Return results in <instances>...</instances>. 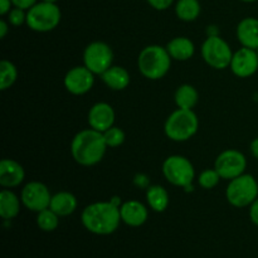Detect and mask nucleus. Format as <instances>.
<instances>
[{"instance_id": "nucleus-3", "label": "nucleus", "mask_w": 258, "mask_h": 258, "mask_svg": "<svg viewBox=\"0 0 258 258\" xmlns=\"http://www.w3.org/2000/svg\"><path fill=\"white\" fill-rule=\"evenodd\" d=\"M173 58L169 54L166 47L159 44L146 45L138 57L139 72L145 78L158 81L165 77L171 67Z\"/></svg>"}, {"instance_id": "nucleus-9", "label": "nucleus", "mask_w": 258, "mask_h": 258, "mask_svg": "<svg viewBox=\"0 0 258 258\" xmlns=\"http://www.w3.org/2000/svg\"><path fill=\"white\" fill-rule=\"evenodd\" d=\"M113 50L107 43L95 40L83 50V66L95 75H102L112 66Z\"/></svg>"}, {"instance_id": "nucleus-39", "label": "nucleus", "mask_w": 258, "mask_h": 258, "mask_svg": "<svg viewBox=\"0 0 258 258\" xmlns=\"http://www.w3.org/2000/svg\"><path fill=\"white\" fill-rule=\"evenodd\" d=\"M241 2H243V3H254V2H257V0H241Z\"/></svg>"}, {"instance_id": "nucleus-17", "label": "nucleus", "mask_w": 258, "mask_h": 258, "mask_svg": "<svg viewBox=\"0 0 258 258\" xmlns=\"http://www.w3.org/2000/svg\"><path fill=\"white\" fill-rule=\"evenodd\" d=\"M236 35L242 47L257 49L258 48V19L248 17L242 19L237 25Z\"/></svg>"}, {"instance_id": "nucleus-30", "label": "nucleus", "mask_w": 258, "mask_h": 258, "mask_svg": "<svg viewBox=\"0 0 258 258\" xmlns=\"http://www.w3.org/2000/svg\"><path fill=\"white\" fill-rule=\"evenodd\" d=\"M146 2L155 10H166L171 7L174 0H146Z\"/></svg>"}, {"instance_id": "nucleus-21", "label": "nucleus", "mask_w": 258, "mask_h": 258, "mask_svg": "<svg viewBox=\"0 0 258 258\" xmlns=\"http://www.w3.org/2000/svg\"><path fill=\"white\" fill-rule=\"evenodd\" d=\"M22 199L9 189H3L0 193V217L4 221H12L19 214Z\"/></svg>"}, {"instance_id": "nucleus-25", "label": "nucleus", "mask_w": 258, "mask_h": 258, "mask_svg": "<svg viewBox=\"0 0 258 258\" xmlns=\"http://www.w3.org/2000/svg\"><path fill=\"white\" fill-rule=\"evenodd\" d=\"M18 78V70L13 62L3 59L0 62V90L7 91L12 87Z\"/></svg>"}, {"instance_id": "nucleus-29", "label": "nucleus", "mask_w": 258, "mask_h": 258, "mask_svg": "<svg viewBox=\"0 0 258 258\" xmlns=\"http://www.w3.org/2000/svg\"><path fill=\"white\" fill-rule=\"evenodd\" d=\"M8 22L13 27H20L23 24H27V10L14 7L8 13Z\"/></svg>"}, {"instance_id": "nucleus-4", "label": "nucleus", "mask_w": 258, "mask_h": 258, "mask_svg": "<svg viewBox=\"0 0 258 258\" xmlns=\"http://www.w3.org/2000/svg\"><path fill=\"white\" fill-rule=\"evenodd\" d=\"M199 128V120L193 110L173 111L164 123V133L166 138L176 143H184L193 138Z\"/></svg>"}, {"instance_id": "nucleus-19", "label": "nucleus", "mask_w": 258, "mask_h": 258, "mask_svg": "<svg viewBox=\"0 0 258 258\" xmlns=\"http://www.w3.org/2000/svg\"><path fill=\"white\" fill-rule=\"evenodd\" d=\"M169 54L179 62L189 60L196 53V45L188 37H175L166 44Z\"/></svg>"}, {"instance_id": "nucleus-2", "label": "nucleus", "mask_w": 258, "mask_h": 258, "mask_svg": "<svg viewBox=\"0 0 258 258\" xmlns=\"http://www.w3.org/2000/svg\"><path fill=\"white\" fill-rule=\"evenodd\" d=\"M107 145L103 134L93 128H86L75 135L71 143V155L82 166L97 165L105 156Z\"/></svg>"}, {"instance_id": "nucleus-13", "label": "nucleus", "mask_w": 258, "mask_h": 258, "mask_svg": "<svg viewBox=\"0 0 258 258\" xmlns=\"http://www.w3.org/2000/svg\"><path fill=\"white\" fill-rule=\"evenodd\" d=\"M232 73L236 77L248 78L258 71V55L256 49L242 47L233 53L231 66Z\"/></svg>"}, {"instance_id": "nucleus-7", "label": "nucleus", "mask_w": 258, "mask_h": 258, "mask_svg": "<svg viewBox=\"0 0 258 258\" xmlns=\"http://www.w3.org/2000/svg\"><path fill=\"white\" fill-rule=\"evenodd\" d=\"M163 175L171 185L186 188L193 184L196 178V169L191 161L183 155H170L164 160Z\"/></svg>"}, {"instance_id": "nucleus-28", "label": "nucleus", "mask_w": 258, "mask_h": 258, "mask_svg": "<svg viewBox=\"0 0 258 258\" xmlns=\"http://www.w3.org/2000/svg\"><path fill=\"white\" fill-rule=\"evenodd\" d=\"M221 179V175H219L216 169H206V170L199 174L198 183L202 188L209 190V189L216 188Z\"/></svg>"}, {"instance_id": "nucleus-1", "label": "nucleus", "mask_w": 258, "mask_h": 258, "mask_svg": "<svg viewBox=\"0 0 258 258\" xmlns=\"http://www.w3.org/2000/svg\"><path fill=\"white\" fill-rule=\"evenodd\" d=\"M81 221L88 232L98 236L113 233L122 222L120 207L115 206L111 201L88 204L81 214Z\"/></svg>"}, {"instance_id": "nucleus-6", "label": "nucleus", "mask_w": 258, "mask_h": 258, "mask_svg": "<svg viewBox=\"0 0 258 258\" xmlns=\"http://www.w3.org/2000/svg\"><path fill=\"white\" fill-rule=\"evenodd\" d=\"M226 198L236 208L249 207L258 198V183L251 174H242L229 180L226 189Z\"/></svg>"}, {"instance_id": "nucleus-10", "label": "nucleus", "mask_w": 258, "mask_h": 258, "mask_svg": "<svg viewBox=\"0 0 258 258\" xmlns=\"http://www.w3.org/2000/svg\"><path fill=\"white\" fill-rule=\"evenodd\" d=\"M214 169L218 171L222 179L232 180L244 174L247 169V159L244 154L239 150L227 149L217 156Z\"/></svg>"}, {"instance_id": "nucleus-31", "label": "nucleus", "mask_w": 258, "mask_h": 258, "mask_svg": "<svg viewBox=\"0 0 258 258\" xmlns=\"http://www.w3.org/2000/svg\"><path fill=\"white\" fill-rule=\"evenodd\" d=\"M134 184L141 189H148L150 186V180L145 174H136L134 178Z\"/></svg>"}, {"instance_id": "nucleus-23", "label": "nucleus", "mask_w": 258, "mask_h": 258, "mask_svg": "<svg viewBox=\"0 0 258 258\" xmlns=\"http://www.w3.org/2000/svg\"><path fill=\"white\" fill-rule=\"evenodd\" d=\"M174 101L178 108L183 110H193L199 101V93L194 86L184 83L176 88L174 93Z\"/></svg>"}, {"instance_id": "nucleus-35", "label": "nucleus", "mask_w": 258, "mask_h": 258, "mask_svg": "<svg viewBox=\"0 0 258 258\" xmlns=\"http://www.w3.org/2000/svg\"><path fill=\"white\" fill-rule=\"evenodd\" d=\"M9 22H7V20H0V38H2V39H4V38L7 37L8 32H9Z\"/></svg>"}, {"instance_id": "nucleus-8", "label": "nucleus", "mask_w": 258, "mask_h": 258, "mask_svg": "<svg viewBox=\"0 0 258 258\" xmlns=\"http://www.w3.org/2000/svg\"><path fill=\"white\" fill-rule=\"evenodd\" d=\"M202 57L209 67L214 70H226L231 66L233 52L221 35L207 37L202 44Z\"/></svg>"}, {"instance_id": "nucleus-20", "label": "nucleus", "mask_w": 258, "mask_h": 258, "mask_svg": "<svg viewBox=\"0 0 258 258\" xmlns=\"http://www.w3.org/2000/svg\"><path fill=\"white\" fill-rule=\"evenodd\" d=\"M78 207V201L75 194L70 191H59L52 196L49 208L59 217L71 216L76 212Z\"/></svg>"}, {"instance_id": "nucleus-37", "label": "nucleus", "mask_w": 258, "mask_h": 258, "mask_svg": "<svg viewBox=\"0 0 258 258\" xmlns=\"http://www.w3.org/2000/svg\"><path fill=\"white\" fill-rule=\"evenodd\" d=\"M249 149H251V154L253 155V158L258 160V138L252 141L251 145H249Z\"/></svg>"}, {"instance_id": "nucleus-24", "label": "nucleus", "mask_w": 258, "mask_h": 258, "mask_svg": "<svg viewBox=\"0 0 258 258\" xmlns=\"http://www.w3.org/2000/svg\"><path fill=\"white\" fill-rule=\"evenodd\" d=\"M201 12L199 0H178L175 4V14L181 22H194L198 19Z\"/></svg>"}, {"instance_id": "nucleus-32", "label": "nucleus", "mask_w": 258, "mask_h": 258, "mask_svg": "<svg viewBox=\"0 0 258 258\" xmlns=\"http://www.w3.org/2000/svg\"><path fill=\"white\" fill-rule=\"evenodd\" d=\"M13 5L20 9L28 10L33 7L34 4H37V0H12Z\"/></svg>"}, {"instance_id": "nucleus-38", "label": "nucleus", "mask_w": 258, "mask_h": 258, "mask_svg": "<svg viewBox=\"0 0 258 258\" xmlns=\"http://www.w3.org/2000/svg\"><path fill=\"white\" fill-rule=\"evenodd\" d=\"M42 2H47V3H54V4H57L58 0H42Z\"/></svg>"}, {"instance_id": "nucleus-18", "label": "nucleus", "mask_w": 258, "mask_h": 258, "mask_svg": "<svg viewBox=\"0 0 258 258\" xmlns=\"http://www.w3.org/2000/svg\"><path fill=\"white\" fill-rule=\"evenodd\" d=\"M103 83L112 91H123L130 85V73L120 66H111L106 72L101 75Z\"/></svg>"}, {"instance_id": "nucleus-14", "label": "nucleus", "mask_w": 258, "mask_h": 258, "mask_svg": "<svg viewBox=\"0 0 258 258\" xmlns=\"http://www.w3.org/2000/svg\"><path fill=\"white\" fill-rule=\"evenodd\" d=\"M88 125L93 130L105 133L115 125V110L107 102H97L88 111Z\"/></svg>"}, {"instance_id": "nucleus-27", "label": "nucleus", "mask_w": 258, "mask_h": 258, "mask_svg": "<svg viewBox=\"0 0 258 258\" xmlns=\"http://www.w3.org/2000/svg\"><path fill=\"white\" fill-rule=\"evenodd\" d=\"M103 134V139L107 145V148H118L125 143V133L120 127L113 125L108 130H106Z\"/></svg>"}, {"instance_id": "nucleus-15", "label": "nucleus", "mask_w": 258, "mask_h": 258, "mask_svg": "<svg viewBox=\"0 0 258 258\" xmlns=\"http://www.w3.org/2000/svg\"><path fill=\"white\" fill-rule=\"evenodd\" d=\"M24 168L13 159H3L0 161V185L3 188H15L24 181Z\"/></svg>"}, {"instance_id": "nucleus-36", "label": "nucleus", "mask_w": 258, "mask_h": 258, "mask_svg": "<svg viewBox=\"0 0 258 258\" xmlns=\"http://www.w3.org/2000/svg\"><path fill=\"white\" fill-rule=\"evenodd\" d=\"M219 29L217 25H208L207 27V37H218Z\"/></svg>"}, {"instance_id": "nucleus-33", "label": "nucleus", "mask_w": 258, "mask_h": 258, "mask_svg": "<svg viewBox=\"0 0 258 258\" xmlns=\"http://www.w3.org/2000/svg\"><path fill=\"white\" fill-rule=\"evenodd\" d=\"M249 218L258 227V198L249 206Z\"/></svg>"}, {"instance_id": "nucleus-26", "label": "nucleus", "mask_w": 258, "mask_h": 258, "mask_svg": "<svg viewBox=\"0 0 258 258\" xmlns=\"http://www.w3.org/2000/svg\"><path fill=\"white\" fill-rule=\"evenodd\" d=\"M59 224V216L55 214L50 208L37 213V226L44 232H53Z\"/></svg>"}, {"instance_id": "nucleus-34", "label": "nucleus", "mask_w": 258, "mask_h": 258, "mask_svg": "<svg viewBox=\"0 0 258 258\" xmlns=\"http://www.w3.org/2000/svg\"><path fill=\"white\" fill-rule=\"evenodd\" d=\"M12 7H14L12 0H0V15H8V13L13 9Z\"/></svg>"}, {"instance_id": "nucleus-16", "label": "nucleus", "mask_w": 258, "mask_h": 258, "mask_svg": "<svg viewBox=\"0 0 258 258\" xmlns=\"http://www.w3.org/2000/svg\"><path fill=\"white\" fill-rule=\"evenodd\" d=\"M121 221L130 227H141L148 221V208L139 201L123 202L120 207Z\"/></svg>"}, {"instance_id": "nucleus-12", "label": "nucleus", "mask_w": 258, "mask_h": 258, "mask_svg": "<svg viewBox=\"0 0 258 258\" xmlns=\"http://www.w3.org/2000/svg\"><path fill=\"white\" fill-rule=\"evenodd\" d=\"M95 76L86 66H76L66 73L63 83L71 95L82 96L92 90Z\"/></svg>"}, {"instance_id": "nucleus-5", "label": "nucleus", "mask_w": 258, "mask_h": 258, "mask_svg": "<svg viewBox=\"0 0 258 258\" xmlns=\"http://www.w3.org/2000/svg\"><path fill=\"white\" fill-rule=\"evenodd\" d=\"M62 13L54 3L40 2L27 10V25L37 33H48L60 23Z\"/></svg>"}, {"instance_id": "nucleus-11", "label": "nucleus", "mask_w": 258, "mask_h": 258, "mask_svg": "<svg viewBox=\"0 0 258 258\" xmlns=\"http://www.w3.org/2000/svg\"><path fill=\"white\" fill-rule=\"evenodd\" d=\"M20 199H22V204L25 208L35 212V213H39V212L49 208L52 194L44 183L29 181L23 186Z\"/></svg>"}, {"instance_id": "nucleus-40", "label": "nucleus", "mask_w": 258, "mask_h": 258, "mask_svg": "<svg viewBox=\"0 0 258 258\" xmlns=\"http://www.w3.org/2000/svg\"><path fill=\"white\" fill-rule=\"evenodd\" d=\"M256 52H257V55H258V48L256 49Z\"/></svg>"}, {"instance_id": "nucleus-22", "label": "nucleus", "mask_w": 258, "mask_h": 258, "mask_svg": "<svg viewBox=\"0 0 258 258\" xmlns=\"http://www.w3.org/2000/svg\"><path fill=\"white\" fill-rule=\"evenodd\" d=\"M146 202L154 212L163 213L169 207L170 198H169L168 190L164 186L155 184L146 189Z\"/></svg>"}]
</instances>
